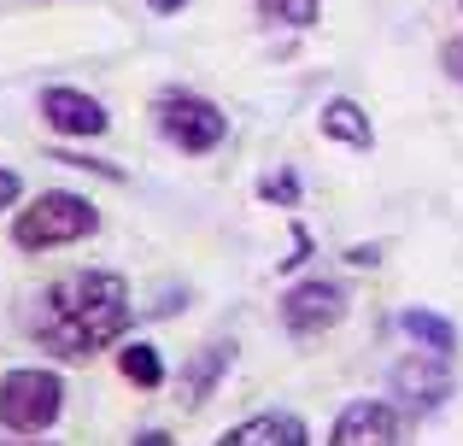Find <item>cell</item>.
Instances as JSON below:
<instances>
[{"instance_id": "1", "label": "cell", "mask_w": 463, "mask_h": 446, "mask_svg": "<svg viewBox=\"0 0 463 446\" xmlns=\"http://www.w3.org/2000/svg\"><path fill=\"white\" fill-rule=\"evenodd\" d=\"M129 329V282L118 270H71L47 288L30 335L53 358H94Z\"/></svg>"}, {"instance_id": "2", "label": "cell", "mask_w": 463, "mask_h": 446, "mask_svg": "<svg viewBox=\"0 0 463 446\" xmlns=\"http://www.w3.org/2000/svg\"><path fill=\"white\" fill-rule=\"evenodd\" d=\"M94 229H100V212H94L82 195H65V188H53V195L30 200V206L18 212V223H12V241H18L24 252H53V247H71V241L94 235Z\"/></svg>"}, {"instance_id": "3", "label": "cell", "mask_w": 463, "mask_h": 446, "mask_svg": "<svg viewBox=\"0 0 463 446\" xmlns=\"http://www.w3.org/2000/svg\"><path fill=\"white\" fill-rule=\"evenodd\" d=\"M59 405H65V382L53 370H6L0 376V429L12 435H42L59 423Z\"/></svg>"}, {"instance_id": "4", "label": "cell", "mask_w": 463, "mask_h": 446, "mask_svg": "<svg viewBox=\"0 0 463 446\" xmlns=\"http://www.w3.org/2000/svg\"><path fill=\"white\" fill-rule=\"evenodd\" d=\"M153 124H158V136H165L170 147H182V153H212L217 141L229 136V118L217 112L212 100H200V94H182V89L158 94Z\"/></svg>"}, {"instance_id": "5", "label": "cell", "mask_w": 463, "mask_h": 446, "mask_svg": "<svg viewBox=\"0 0 463 446\" xmlns=\"http://www.w3.org/2000/svg\"><path fill=\"white\" fill-rule=\"evenodd\" d=\"M446 358H452V353H434V358H405V365H393V394H399V400H405L417 417L452 400L458 376H452V365H446Z\"/></svg>"}, {"instance_id": "6", "label": "cell", "mask_w": 463, "mask_h": 446, "mask_svg": "<svg viewBox=\"0 0 463 446\" xmlns=\"http://www.w3.org/2000/svg\"><path fill=\"white\" fill-rule=\"evenodd\" d=\"M42 118H47V129H59V136H89V141L112 129L106 106L94 100V94L71 89V82H53V89H42Z\"/></svg>"}, {"instance_id": "7", "label": "cell", "mask_w": 463, "mask_h": 446, "mask_svg": "<svg viewBox=\"0 0 463 446\" xmlns=\"http://www.w3.org/2000/svg\"><path fill=\"white\" fill-rule=\"evenodd\" d=\"M346 318V288L340 282H299L294 294L282 299V323L294 335H323Z\"/></svg>"}, {"instance_id": "8", "label": "cell", "mask_w": 463, "mask_h": 446, "mask_svg": "<svg viewBox=\"0 0 463 446\" xmlns=\"http://www.w3.org/2000/svg\"><path fill=\"white\" fill-rule=\"evenodd\" d=\"M335 446H364V441H405V417L382 400H352L346 412L335 417Z\"/></svg>"}, {"instance_id": "9", "label": "cell", "mask_w": 463, "mask_h": 446, "mask_svg": "<svg viewBox=\"0 0 463 446\" xmlns=\"http://www.w3.org/2000/svg\"><path fill=\"white\" fill-rule=\"evenodd\" d=\"M229 446H306L311 441V429L299 423V417H288V412H276V417H252V423H235L223 435Z\"/></svg>"}, {"instance_id": "10", "label": "cell", "mask_w": 463, "mask_h": 446, "mask_svg": "<svg viewBox=\"0 0 463 446\" xmlns=\"http://www.w3.org/2000/svg\"><path fill=\"white\" fill-rule=\"evenodd\" d=\"M235 365V346H205L200 358H194V370H188V382H182V405H205V394H212V382L223 376V370Z\"/></svg>"}, {"instance_id": "11", "label": "cell", "mask_w": 463, "mask_h": 446, "mask_svg": "<svg viewBox=\"0 0 463 446\" xmlns=\"http://www.w3.org/2000/svg\"><path fill=\"white\" fill-rule=\"evenodd\" d=\"M323 136L340 141V147H370V118H364V106L328 100V106H323Z\"/></svg>"}, {"instance_id": "12", "label": "cell", "mask_w": 463, "mask_h": 446, "mask_svg": "<svg viewBox=\"0 0 463 446\" xmlns=\"http://www.w3.org/2000/svg\"><path fill=\"white\" fill-rule=\"evenodd\" d=\"M399 329H405L417 346H429V353H458V329L440 318V311H405Z\"/></svg>"}, {"instance_id": "13", "label": "cell", "mask_w": 463, "mask_h": 446, "mask_svg": "<svg viewBox=\"0 0 463 446\" xmlns=\"http://www.w3.org/2000/svg\"><path fill=\"white\" fill-rule=\"evenodd\" d=\"M118 376H124L129 388H158V382H165V365H158L153 346H124V353H118Z\"/></svg>"}, {"instance_id": "14", "label": "cell", "mask_w": 463, "mask_h": 446, "mask_svg": "<svg viewBox=\"0 0 463 446\" xmlns=\"http://www.w3.org/2000/svg\"><path fill=\"white\" fill-rule=\"evenodd\" d=\"M259 12L276 24H311L323 12V0H259Z\"/></svg>"}, {"instance_id": "15", "label": "cell", "mask_w": 463, "mask_h": 446, "mask_svg": "<svg viewBox=\"0 0 463 446\" xmlns=\"http://www.w3.org/2000/svg\"><path fill=\"white\" fill-rule=\"evenodd\" d=\"M259 195L264 200H276V206H294V200H299V183H294V176H264V183H259Z\"/></svg>"}, {"instance_id": "16", "label": "cell", "mask_w": 463, "mask_h": 446, "mask_svg": "<svg viewBox=\"0 0 463 446\" xmlns=\"http://www.w3.org/2000/svg\"><path fill=\"white\" fill-rule=\"evenodd\" d=\"M18 188H24V183H18V171H6V165H0V212L18 200Z\"/></svg>"}, {"instance_id": "17", "label": "cell", "mask_w": 463, "mask_h": 446, "mask_svg": "<svg viewBox=\"0 0 463 446\" xmlns=\"http://www.w3.org/2000/svg\"><path fill=\"white\" fill-rule=\"evenodd\" d=\"M446 65H452V77H463V42L446 47Z\"/></svg>"}, {"instance_id": "18", "label": "cell", "mask_w": 463, "mask_h": 446, "mask_svg": "<svg viewBox=\"0 0 463 446\" xmlns=\"http://www.w3.org/2000/svg\"><path fill=\"white\" fill-rule=\"evenodd\" d=\"M153 12H182V0H147Z\"/></svg>"}]
</instances>
